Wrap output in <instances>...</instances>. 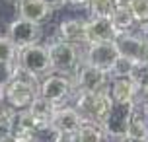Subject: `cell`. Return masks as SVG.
<instances>
[{
    "mask_svg": "<svg viewBox=\"0 0 148 142\" xmlns=\"http://www.w3.org/2000/svg\"><path fill=\"white\" fill-rule=\"evenodd\" d=\"M37 96H39V84H37V80H33V78H29L25 74H18L2 90L4 105H8L14 111L29 109V105L37 99Z\"/></svg>",
    "mask_w": 148,
    "mask_h": 142,
    "instance_id": "1",
    "label": "cell"
},
{
    "mask_svg": "<svg viewBox=\"0 0 148 142\" xmlns=\"http://www.w3.org/2000/svg\"><path fill=\"white\" fill-rule=\"evenodd\" d=\"M49 53V62H51V72L59 74H74L78 66L82 64V53L78 45H72L62 39H55L47 45Z\"/></svg>",
    "mask_w": 148,
    "mask_h": 142,
    "instance_id": "2",
    "label": "cell"
},
{
    "mask_svg": "<svg viewBox=\"0 0 148 142\" xmlns=\"http://www.w3.org/2000/svg\"><path fill=\"white\" fill-rule=\"evenodd\" d=\"M16 64H18L20 74H25V76H29V78H33V80H37L39 76L49 74L51 72V62H49L47 45L35 43V45L18 51Z\"/></svg>",
    "mask_w": 148,
    "mask_h": 142,
    "instance_id": "3",
    "label": "cell"
},
{
    "mask_svg": "<svg viewBox=\"0 0 148 142\" xmlns=\"http://www.w3.org/2000/svg\"><path fill=\"white\" fill-rule=\"evenodd\" d=\"M113 101L109 99L107 91L101 94H78L74 107L82 113V117L90 123H97L101 125V121L107 117Z\"/></svg>",
    "mask_w": 148,
    "mask_h": 142,
    "instance_id": "4",
    "label": "cell"
},
{
    "mask_svg": "<svg viewBox=\"0 0 148 142\" xmlns=\"http://www.w3.org/2000/svg\"><path fill=\"white\" fill-rule=\"evenodd\" d=\"M72 84L74 90L78 94H101V91H107V84H109V74L99 70V68H94L82 62L78 70L74 72Z\"/></svg>",
    "mask_w": 148,
    "mask_h": 142,
    "instance_id": "5",
    "label": "cell"
},
{
    "mask_svg": "<svg viewBox=\"0 0 148 142\" xmlns=\"http://www.w3.org/2000/svg\"><path fill=\"white\" fill-rule=\"evenodd\" d=\"M121 57L113 41H101V43H88L86 51L82 55V62H86L94 68H99L109 74L113 64Z\"/></svg>",
    "mask_w": 148,
    "mask_h": 142,
    "instance_id": "6",
    "label": "cell"
},
{
    "mask_svg": "<svg viewBox=\"0 0 148 142\" xmlns=\"http://www.w3.org/2000/svg\"><path fill=\"white\" fill-rule=\"evenodd\" d=\"M72 90H74L72 78H68L66 74H59V72H51L39 82V96L53 101L59 107L72 94Z\"/></svg>",
    "mask_w": 148,
    "mask_h": 142,
    "instance_id": "7",
    "label": "cell"
},
{
    "mask_svg": "<svg viewBox=\"0 0 148 142\" xmlns=\"http://www.w3.org/2000/svg\"><path fill=\"white\" fill-rule=\"evenodd\" d=\"M133 111V105H111L107 117L101 121V128H103L105 138H113V140H125L127 138V128H129V117Z\"/></svg>",
    "mask_w": 148,
    "mask_h": 142,
    "instance_id": "8",
    "label": "cell"
},
{
    "mask_svg": "<svg viewBox=\"0 0 148 142\" xmlns=\"http://www.w3.org/2000/svg\"><path fill=\"white\" fill-rule=\"evenodd\" d=\"M8 39L14 43V47L18 51H22L25 47H31L39 43V37H41V25L33 22H27L23 18H16L10 22L6 29Z\"/></svg>",
    "mask_w": 148,
    "mask_h": 142,
    "instance_id": "9",
    "label": "cell"
},
{
    "mask_svg": "<svg viewBox=\"0 0 148 142\" xmlns=\"http://www.w3.org/2000/svg\"><path fill=\"white\" fill-rule=\"evenodd\" d=\"M84 121L86 119L82 117V113L74 105L72 107L70 105H60V107H57V111H55L51 127L57 130V134L60 138H72L78 132V128L84 125Z\"/></svg>",
    "mask_w": 148,
    "mask_h": 142,
    "instance_id": "10",
    "label": "cell"
},
{
    "mask_svg": "<svg viewBox=\"0 0 148 142\" xmlns=\"http://www.w3.org/2000/svg\"><path fill=\"white\" fill-rule=\"evenodd\" d=\"M115 47L121 57L136 62H144L146 59V43L140 37V33H133V31H127V33H119L115 37Z\"/></svg>",
    "mask_w": 148,
    "mask_h": 142,
    "instance_id": "11",
    "label": "cell"
},
{
    "mask_svg": "<svg viewBox=\"0 0 148 142\" xmlns=\"http://www.w3.org/2000/svg\"><path fill=\"white\" fill-rule=\"evenodd\" d=\"M107 96L117 105H133L138 99V86L131 76L123 78H109L107 84Z\"/></svg>",
    "mask_w": 148,
    "mask_h": 142,
    "instance_id": "12",
    "label": "cell"
},
{
    "mask_svg": "<svg viewBox=\"0 0 148 142\" xmlns=\"http://www.w3.org/2000/svg\"><path fill=\"white\" fill-rule=\"evenodd\" d=\"M119 33L109 18H94L86 20V37L88 43H101V41H115Z\"/></svg>",
    "mask_w": 148,
    "mask_h": 142,
    "instance_id": "13",
    "label": "cell"
},
{
    "mask_svg": "<svg viewBox=\"0 0 148 142\" xmlns=\"http://www.w3.org/2000/svg\"><path fill=\"white\" fill-rule=\"evenodd\" d=\"M59 39L68 41L72 45L86 47L88 37H86V20L82 18H66L59 23Z\"/></svg>",
    "mask_w": 148,
    "mask_h": 142,
    "instance_id": "14",
    "label": "cell"
},
{
    "mask_svg": "<svg viewBox=\"0 0 148 142\" xmlns=\"http://www.w3.org/2000/svg\"><path fill=\"white\" fill-rule=\"evenodd\" d=\"M57 107H59V105H55L53 101H49V99H45V97H41V96H37V99L29 105V109H27V113H29V117H31V121H33L35 128L51 127Z\"/></svg>",
    "mask_w": 148,
    "mask_h": 142,
    "instance_id": "15",
    "label": "cell"
},
{
    "mask_svg": "<svg viewBox=\"0 0 148 142\" xmlns=\"http://www.w3.org/2000/svg\"><path fill=\"white\" fill-rule=\"evenodd\" d=\"M16 6H18V18H23L39 25L51 14V10L43 4V0H18Z\"/></svg>",
    "mask_w": 148,
    "mask_h": 142,
    "instance_id": "16",
    "label": "cell"
},
{
    "mask_svg": "<svg viewBox=\"0 0 148 142\" xmlns=\"http://www.w3.org/2000/svg\"><path fill=\"white\" fill-rule=\"evenodd\" d=\"M109 20H111V23L115 25L117 33L133 31L134 25H138L136 20H134V16H133V12L129 10V6H127L123 0H119L117 4H115V8H113V12H111V16H109Z\"/></svg>",
    "mask_w": 148,
    "mask_h": 142,
    "instance_id": "17",
    "label": "cell"
},
{
    "mask_svg": "<svg viewBox=\"0 0 148 142\" xmlns=\"http://www.w3.org/2000/svg\"><path fill=\"white\" fill-rule=\"evenodd\" d=\"M74 142H105L103 134V128L101 125H97V123H90V121H84V125L78 128V132L72 136Z\"/></svg>",
    "mask_w": 148,
    "mask_h": 142,
    "instance_id": "18",
    "label": "cell"
},
{
    "mask_svg": "<svg viewBox=\"0 0 148 142\" xmlns=\"http://www.w3.org/2000/svg\"><path fill=\"white\" fill-rule=\"evenodd\" d=\"M14 109L0 105V142H12L14 138Z\"/></svg>",
    "mask_w": 148,
    "mask_h": 142,
    "instance_id": "19",
    "label": "cell"
},
{
    "mask_svg": "<svg viewBox=\"0 0 148 142\" xmlns=\"http://www.w3.org/2000/svg\"><path fill=\"white\" fill-rule=\"evenodd\" d=\"M119 0H90L86 6L90 8V16L94 18H109Z\"/></svg>",
    "mask_w": 148,
    "mask_h": 142,
    "instance_id": "20",
    "label": "cell"
},
{
    "mask_svg": "<svg viewBox=\"0 0 148 142\" xmlns=\"http://www.w3.org/2000/svg\"><path fill=\"white\" fill-rule=\"evenodd\" d=\"M129 10L133 12L136 23H146L148 22V0H123Z\"/></svg>",
    "mask_w": 148,
    "mask_h": 142,
    "instance_id": "21",
    "label": "cell"
},
{
    "mask_svg": "<svg viewBox=\"0 0 148 142\" xmlns=\"http://www.w3.org/2000/svg\"><path fill=\"white\" fill-rule=\"evenodd\" d=\"M134 62L133 60L125 59V57H119L117 62L113 64V68L109 70V78H123V76H131L133 74Z\"/></svg>",
    "mask_w": 148,
    "mask_h": 142,
    "instance_id": "22",
    "label": "cell"
},
{
    "mask_svg": "<svg viewBox=\"0 0 148 142\" xmlns=\"http://www.w3.org/2000/svg\"><path fill=\"white\" fill-rule=\"evenodd\" d=\"M18 49L8 39V35H0V62H16Z\"/></svg>",
    "mask_w": 148,
    "mask_h": 142,
    "instance_id": "23",
    "label": "cell"
},
{
    "mask_svg": "<svg viewBox=\"0 0 148 142\" xmlns=\"http://www.w3.org/2000/svg\"><path fill=\"white\" fill-rule=\"evenodd\" d=\"M20 74L16 62H0V91L6 88L8 84Z\"/></svg>",
    "mask_w": 148,
    "mask_h": 142,
    "instance_id": "24",
    "label": "cell"
},
{
    "mask_svg": "<svg viewBox=\"0 0 148 142\" xmlns=\"http://www.w3.org/2000/svg\"><path fill=\"white\" fill-rule=\"evenodd\" d=\"M43 4L51 12H55V10H60L62 6H66V0H43Z\"/></svg>",
    "mask_w": 148,
    "mask_h": 142,
    "instance_id": "25",
    "label": "cell"
},
{
    "mask_svg": "<svg viewBox=\"0 0 148 142\" xmlns=\"http://www.w3.org/2000/svg\"><path fill=\"white\" fill-rule=\"evenodd\" d=\"M140 37L144 39V43L148 45V22L146 23H140Z\"/></svg>",
    "mask_w": 148,
    "mask_h": 142,
    "instance_id": "26",
    "label": "cell"
},
{
    "mask_svg": "<svg viewBox=\"0 0 148 142\" xmlns=\"http://www.w3.org/2000/svg\"><path fill=\"white\" fill-rule=\"evenodd\" d=\"M90 0H66V4H72V6H86Z\"/></svg>",
    "mask_w": 148,
    "mask_h": 142,
    "instance_id": "27",
    "label": "cell"
},
{
    "mask_svg": "<svg viewBox=\"0 0 148 142\" xmlns=\"http://www.w3.org/2000/svg\"><path fill=\"white\" fill-rule=\"evenodd\" d=\"M121 142H146V140H136V138H125V140H121Z\"/></svg>",
    "mask_w": 148,
    "mask_h": 142,
    "instance_id": "28",
    "label": "cell"
},
{
    "mask_svg": "<svg viewBox=\"0 0 148 142\" xmlns=\"http://www.w3.org/2000/svg\"><path fill=\"white\" fill-rule=\"evenodd\" d=\"M57 142H74V140H72V138H59Z\"/></svg>",
    "mask_w": 148,
    "mask_h": 142,
    "instance_id": "29",
    "label": "cell"
},
{
    "mask_svg": "<svg viewBox=\"0 0 148 142\" xmlns=\"http://www.w3.org/2000/svg\"><path fill=\"white\" fill-rule=\"evenodd\" d=\"M16 2H18V0H16Z\"/></svg>",
    "mask_w": 148,
    "mask_h": 142,
    "instance_id": "30",
    "label": "cell"
},
{
    "mask_svg": "<svg viewBox=\"0 0 148 142\" xmlns=\"http://www.w3.org/2000/svg\"><path fill=\"white\" fill-rule=\"evenodd\" d=\"M146 142H148V140H146Z\"/></svg>",
    "mask_w": 148,
    "mask_h": 142,
    "instance_id": "31",
    "label": "cell"
}]
</instances>
